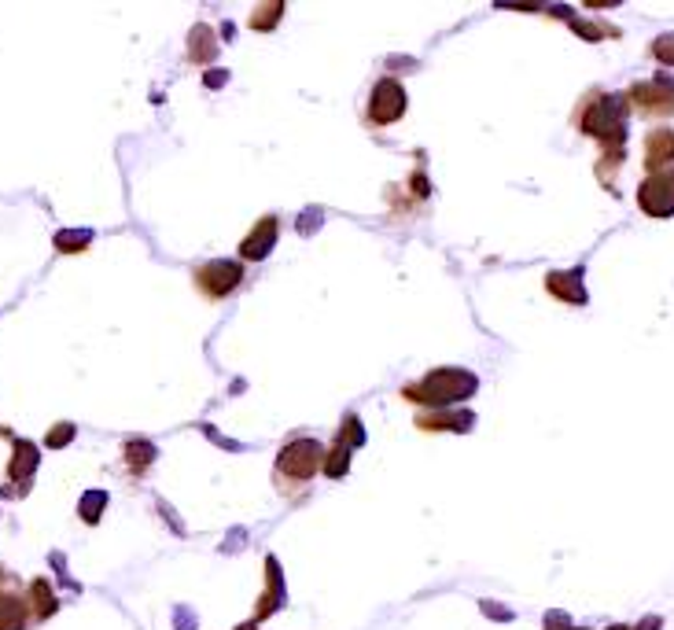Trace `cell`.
Masks as SVG:
<instances>
[{
    "instance_id": "cell-31",
    "label": "cell",
    "mask_w": 674,
    "mask_h": 630,
    "mask_svg": "<svg viewBox=\"0 0 674 630\" xmlns=\"http://www.w3.org/2000/svg\"><path fill=\"white\" fill-rule=\"evenodd\" d=\"M483 612H487V615H498V619H513V612H509V608H498L494 601H483Z\"/></svg>"
},
{
    "instance_id": "cell-22",
    "label": "cell",
    "mask_w": 674,
    "mask_h": 630,
    "mask_svg": "<svg viewBox=\"0 0 674 630\" xmlns=\"http://www.w3.org/2000/svg\"><path fill=\"white\" fill-rule=\"evenodd\" d=\"M104 509H108V491H85V494H81V501H78V516H81L88 527L100 523Z\"/></svg>"
},
{
    "instance_id": "cell-25",
    "label": "cell",
    "mask_w": 674,
    "mask_h": 630,
    "mask_svg": "<svg viewBox=\"0 0 674 630\" xmlns=\"http://www.w3.org/2000/svg\"><path fill=\"white\" fill-rule=\"evenodd\" d=\"M336 439H343L347 446H354V449H358V446L365 442V428H361V420H358L354 413H347V417H343V424H339V431H336Z\"/></svg>"
},
{
    "instance_id": "cell-12",
    "label": "cell",
    "mask_w": 674,
    "mask_h": 630,
    "mask_svg": "<svg viewBox=\"0 0 674 630\" xmlns=\"http://www.w3.org/2000/svg\"><path fill=\"white\" fill-rule=\"evenodd\" d=\"M218 52H222V41H218V34H214V26L211 23H196L188 30V45H184V59L192 63V67H211L214 59H218Z\"/></svg>"
},
{
    "instance_id": "cell-24",
    "label": "cell",
    "mask_w": 674,
    "mask_h": 630,
    "mask_svg": "<svg viewBox=\"0 0 674 630\" xmlns=\"http://www.w3.org/2000/svg\"><path fill=\"white\" fill-rule=\"evenodd\" d=\"M648 56H652L659 67H674V30H667V34L652 37V45H648Z\"/></svg>"
},
{
    "instance_id": "cell-29",
    "label": "cell",
    "mask_w": 674,
    "mask_h": 630,
    "mask_svg": "<svg viewBox=\"0 0 674 630\" xmlns=\"http://www.w3.org/2000/svg\"><path fill=\"white\" fill-rule=\"evenodd\" d=\"M623 0H583L586 12H608V8H619Z\"/></svg>"
},
{
    "instance_id": "cell-26",
    "label": "cell",
    "mask_w": 674,
    "mask_h": 630,
    "mask_svg": "<svg viewBox=\"0 0 674 630\" xmlns=\"http://www.w3.org/2000/svg\"><path fill=\"white\" fill-rule=\"evenodd\" d=\"M406 192L413 196V200H428L431 196V185H428V170H424V162L410 173V181H406Z\"/></svg>"
},
{
    "instance_id": "cell-35",
    "label": "cell",
    "mask_w": 674,
    "mask_h": 630,
    "mask_svg": "<svg viewBox=\"0 0 674 630\" xmlns=\"http://www.w3.org/2000/svg\"><path fill=\"white\" fill-rule=\"evenodd\" d=\"M567 630H586V626H567Z\"/></svg>"
},
{
    "instance_id": "cell-5",
    "label": "cell",
    "mask_w": 674,
    "mask_h": 630,
    "mask_svg": "<svg viewBox=\"0 0 674 630\" xmlns=\"http://www.w3.org/2000/svg\"><path fill=\"white\" fill-rule=\"evenodd\" d=\"M244 277H247L244 258H207L200 265H192V284H196V292L207 303H222L233 292H240Z\"/></svg>"
},
{
    "instance_id": "cell-32",
    "label": "cell",
    "mask_w": 674,
    "mask_h": 630,
    "mask_svg": "<svg viewBox=\"0 0 674 630\" xmlns=\"http://www.w3.org/2000/svg\"><path fill=\"white\" fill-rule=\"evenodd\" d=\"M659 626H663V619H659V615H645V619L638 623V630H659Z\"/></svg>"
},
{
    "instance_id": "cell-15",
    "label": "cell",
    "mask_w": 674,
    "mask_h": 630,
    "mask_svg": "<svg viewBox=\"0 0 674 630\" xmlns=\"http://www.w3.org/2000/svg\"><path fill=\"white\" fill-rule=\"evenodd\" d=\"M265 594H262V601H258V608H254V619L262 623V619H269L276 608H284V575H280V564H276V557H265Z\"/></svg>"
},
{
    "instance_id": "cell-11",
    "label": "cell",
    "mask_w": 674,
    "mask_h": 630,
    "mask_svg": "<svg viewBox=\"0 0 674 630\" xmlns=\"http://www.w3.org/2000/svg\"><path fill=\"white\" fill-rule=\"evenodd\" d=\"M413 424H417L420 431H457V435H464V431L475 428V413H472V409H453V406L420 409V413L413 417Z\"/></svg>"
},
{
    "instance_id": "cell-30",
    "label": "cell",
    "mask_w": 674,
    "mask_h": 630,
    "mask_svg": "<svg viewBox=\"0 0 674 630\" xmlns=\"http://www.w3.org/2000/svg\"><path fill=\"white\" fill-rule=\"evenodd\" d=\"M225 81H229L225 70H207V74H203V85H207V88H222Z\"/></svg>"
},
{
    "instance_id": "cell-20",
    "label": "cell",
    "mask_w": 674,
    "mask_h": 630,
    "mask_svg": "<svg viewBox=\"0 0 674 630\" xmlns=\"http://www.w3.org/2000/svg\"><path fill=\"white\" fill-rule=\"evenodd\" d=\"M350 458H354V446H347L343 439H332L328 454H325V476L328 480H343L347 469H350Z\"/></svg>"
},
{
    "instance_id": "cell-34",
    "label": "cell",
    "mask_w": 674,
    "mask_h": 630,
    "mask_svg": "<svg viewBox=\"0 0 674 630\" xmlns=\"http://www.w3.org/2000/svg\"><path fill=\"white\" fill-rule=\"evenodd\" d=\"M608 630H638V626H627V623H612Z\"/></svg>"
},
{
    "instance_id": "cell-1",
    "label": "cell",
    "mask_w": 674,
    "mask_h": 630,
    "mask_svg": "<svg viewBox=\"0 0 674 630\" xmlns=\"http://www.w3.org/2000/svg\"><path fill=\"white\" fill-rule=\"evenodd\" d=\"M630 100L627 93H608V88H586L579 104L571 108V126L597 140L601 148H623L627 144V122H630Z\"/></svg>"
},
{
    "instance_id": "cell-10",
    "label": "cell",
    "mask_w": 674,
    "mask_h": 630,
    "mask_svg": "<svg viewBox=\"0 0 674 630\" xmlns=\"http://www.w3.org/2000/svg\"><path fill=\"white\" fill-rule=\"evenodd\" d=\"M276 240H280V218H276V214H262V218L251 225V232L240 240V258H244V262H262V258L273 254Z\"/></svg>"
},
{
    "instance_id": "cell-7",
    "label": "cell",
    "mask_w": 674,
    "mask_h": 630,
    "mask_svg": "<svg viewBox=\"0 0 674 630\" xmlns=\"http://www.w3.org/2000/svg\"><path fill=\"white\" fill-rule=\"evenodd\" d=\"M638 207L648 218H674V166L645 177L638 185Z\"/></svg>"
},
{
    "instance_id": "cell-4",
    "label": "cell",
    "mask_w": 674,
    "mask_h": 630,
    "mask_svg": "<svg viewBox=\"0 0 674 630\" xmlns=\"http://www.w3.org/2000/svg\"><path fill=\"white\" fill-rule=\"evenodd\" d=\"M410 111V93L406 85L395 77V74H379L368 93H365V104H361V122L365 129H388L395 122H402Z\"/></svg>"
},
{
    "instance_id": "cell-3",
    "label": "cell",
    "mask_w": 674,
    "mask_h": 630,
    "mask_svg": "<svg viewBox=\"0 0 674 630\" xmlns=\"http://www.w3.org/2000/svg\"><path fill=\"white\" fill-rule=\"evenodd\" d=\"M475 387H479V377L475 373L442 366V369H431L420 380L406 384L402 387V398L413 402V406H420V409H442V406H457V402L472 398Z\"/></svg>"
},
{
    "instance_id": "cell-2",
    "label": "cell",
    "mask_w": 674,
    "mask_h": 630,
    "mask_svg": "<svg viewBox=\"0 0 674 630\" xmlns=\"http://www.w3.org/2000/svg\"><path fill=\"white\" fill-rule=\"evenodd\" d=\"M325 454L328 446L314 435H299V439H287L276 454V465H273V480H276V491L284 498H296L303 494L321 472H325Z\"/></svg>"
},
{
    "instance_id": "cell-21",
    "label": "cell",
    "mask_w": 674,
    "mask_h": 630,
    "mask_svg": "<svg viewBox=\"0 0 674 630\" xmlns=\"http://www.w3.org/2000/svg\"><path fill=\"white\" fill-rule=\"evenodd\" d=\"M52 243H56L59 254H81L92 243V229H63V232L52 236Z\"/></svg>"
},
{
    "instance_id": "cell-28",
    "label": "cell",
    "mask_w": 674,
    "mask_h": 630,
    "mask_svg": "<svg viewBox=\"0 0 674 630\" xmlns=\"http://www.w3.org/2000/svg\"><path fill=\"white\" fill-rule=\"evenodd\" d=\"M494 8H509V12H542L545 0H494Z\"/></svg>"
},
{
    "instance_id": "cell-14",
    "label": "cell",
    "mask_w": 674,
    "mask_h": 630,
    "mask_svg": "<svg viewBox=\"0 0 674 630\" xmlns=\"http://www.w3.org/2000/svg\"><path fill=\"white\" fill-rule=\"evenodd\" d=\"M30 619H34V608L26 594L0 590V630H26Z\"/></svg>"
},
{
    "instance_id": "cell-13",
    "label": "cell",
    "mask_w": 674,
    "mask_h": 630,
    "mask_svg": "<svg viewBox=\"0 0 674 630\" xmlns=\"http://www.w3.org/2000/svg\"><path fill=\"white\" fill-rule=\"evenodd\" d=\"M641 162H645L648 173L674 166V129L670 126H656V129L645 133V155H641Z\"/></svg>"
},
{
    "instance_id": "cell-16",
    "label": "cell",
    "mask_w": 674,
    "mask_h": 630,
    "mask_svg": "<svg viewBox=\"0 0 674 630\" xmlns=\"http://www.w3.org/2000/svg\"><path fill=\"white\" fill-rule=\"evenodd\" d=\"M155 458H159V449H155L151 439L133 435V439L122 442V461H126V469H130L133 476H144V472L155 465Z\"/></svg>"
},
{
    "instance_id": "cell-18",
    "label": "cell",
    "mask_w": 674,
    "mask_h": 630,
    "mask_svg": "<svg viewBox=\"0 0 674 630\" xmlns=\"http://www.w3.org/2000/svg\"><path fill=\"white\" fill-rule=\"evenodd\" d=\"M567 30L575 34V37H583V41H619L623 34H619V26H608V23H601V19H579V15H571L567 19Z\"/></svg>"
},
{
    "instance_id": "cell-9",
    "label": "cell",
    "mask_w": 674,
    "mask_h": 630,
    "mask_svg": "<svg viewBox=\"0 0 674 630\" xmlns=\"http://www.w3.org/2000/svg\"><path fill=\"white\" fill-rule=\"evenodd\" d=\"M545 292L564 303V306H586L590 303V292H586V269L575 265V269H553L545 274Z\"/></svg>"
},
{
    "instance_id": "cell-23",
    "label": "cell",
    "mask_w": 674,
    "mask_h": 630,
    "mask_svg": "<svg viewBox=\"0 0 674 630\" xmlns=\"http://www.w3.org/2000/svg\"><path fill=\"white\" fill-rule=\"evenodd\" d=\"M623 162H627V151L623 148H601V159H597V177H601V185L605 189H612V177L623 170Z\"/></svg>"
},
{
    "instance_id": "cell-27",
    "label": "cell",
    "mask_w": 674,
    "mask_h": 630,
    "mask_svg": "<svg viewBox=\"0 0 674 630\" xmlns=\"http://www.w3.org/2000/svg\"><path fill=\"white\" fill-rule=\"evenodd\" d=\"M74 435H78V428H74L70 420H63V424H56V428L45 435V446H48V449H63V446H67Z\"/></svg>"
},
{
    "instance_id": "cell-19",
    "label": "cell",
    "mask_w": 674,
    "mask_h": 630,
    "mask_svg": "<svg viewBox=\"0 0 674 630\" xmlns=\"http://www.w3.org/2000/svg\"><path fill=\"white\" fill-rule=\"evenodd\" d=\"M26 597H30L34 619H52V615H56V608H59L56 590H52V583H48V579H34V583H30V590H26Z\"/></svg>"
},
{
    "instance_id": "cell-6",
    "label": "cell",
    "mask_w": 674,
    "mask_h": 630,
    "mask_svg": "<svg viewBox=\"0 0 674 630\" xmlns=\"http://www.w3.org/2000/svg\"><path fill=\"white\" fill-rule=\"evenodd\" d=\"M627 100L634 108V115L641 119H674V77L667 70L645 77V81H634L627 88Z\"/></svg>"
},
{
    "instance_id": "cell-17",
    "label": "cell",
    "mask_w": 674,
    "mask_h": 630,
    "mask_svg": "<svg viewBox=\"0 0 674 630\" xmlns=\"http://www.w3.org/2000/svg\"><path fill=\"white\" fill-rule=\"evenodd\" d=\"M284 12H287V0H258V5L251 8L247 26H251L254 34H273V30L284 23Z\"/></svg>"
},
{
    "instance_id": "cell-8",
    "label": "cell",
    "mask_w": 674,
    "mask_h": 630,
    "mask_svg": "<svg viewBox=\"0 0 674 630\" xmlns=\"http://www.w3.org/2000/svg\"><path fill=\"white\" fill-rule=\"evenodd\" d=\"M41 465V449L26 439H16L12 446V461H8V487H5V498H23L30 491V480Z\"/></svg>"
},
{
    "instance_id": "cell-33",
    "label": "cell",
    "mask_w": 674,
    "mask_h": 630,
    "mask_svg": "<svg viewBox=\"0 0 674 630\" xmlns=\"http://www.w3.org/2000/svg\"><path fill=\"white\" fill-rule=\"evenodd\" d=\"M236 630H258V619H251V623H240Z\"/></svg>"
}]
</instances>
